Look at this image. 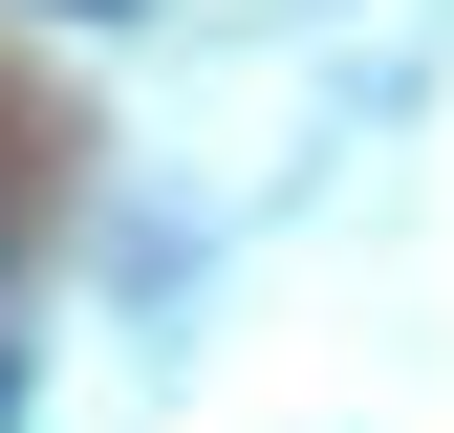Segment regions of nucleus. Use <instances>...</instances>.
I'll use <instances>...</instances> for the list:
<instances>
[{
    "mask_svg": "<svg viewBox=\"0 0 454 433\" xmlns=\"http://www.w3.org/2000/svg\"><path fill=\"white\" fill-rule=\"evenodd\" d=\"M0 433H22V347H0Z\"/></svg>",
    "mask_w": 454,
    "mask_h": 433,
    "instance_id": "f257e3e1",
    "label": "nucleus"
},
{
    "mask_svg": "<svg viewBox=\"0 0 454 433\" xmlns=\"http://www.w3.org/2000/svg\"><path fill=\"white\" fill-rule=\"evenodd\" d=\"M66 22H130V0H66Z\"/></svg>",
    "mask_w": 454,
    "mask_h": 433,
    "instance_id": "f03ea898",
    "label": "nucleus"
},
{
    "mask_svg": "<svg viewBox=\"0 0 454 433\" xmlns=\"http://www.w3.org/2000/svg\"><path fill=\"white\" fill-rule=\"evenodd\" d=\"M0 260H22V195H0Z\"/></svg>",
    "mask_w": 454,
    "mask_h": 433,
    "instance_id": "7ed1b4c3",
    "label": "nucleus"
}]
</instances>
